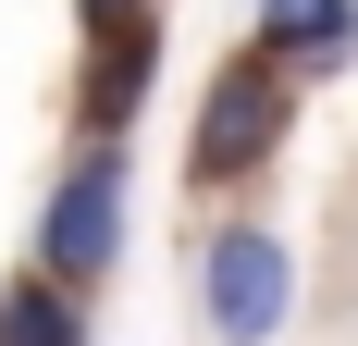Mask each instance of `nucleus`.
<instances>
[{
    "label": "nucleus",
    "instance_id": "nucleus-1",
    "mask_svg": "<svg viewBox=\"0 0 358 346\" xmlns=\"http://www.w3.org/2000/svg\"><path fill=\"white\" fill-rule=\"evenodd\" d=\"M296 111H309V87H296L259 37H235L210 62V87H198V124H185V186H198V198H248L259 173L285 161Z\"/></svg>",
    "mask_w": 358,
    "mask_h": 346
},
{
    "label": "nucleus",
    "instance_id": "nucleus-2",
    "mask_svg": "<svg viewBox=\"0 0 358 346\" xmlns=\"http://www.w3.org/2000/svg\"><path fill=\"white\" fill-rule=\"evenodd\" d=\"M124 223H136V137H74L62 173H50V198H37L25 260L99 297V284L124 272Z\"/></svg>",
    "mask_w": 358,
    "mask_h": 346
},
{
    "label": "nucleus",
    "instance_id": "nucleus-3",
    "mask_svg": "<svg viewBox=\"0 0 358 346\" xmlns=\"http://www.w3.org/2000/svg\"><path fill=\"white\" fill-rule=\"evenodd\" d=\"M296 321V235L272 210L198 223V334L210 346H272Z\"/></svg>",
    "mask_w": 358,
    "mask_h": 346
},
{
    "label": "nucleus",
    "instance_id": "nucleus-4",
    "mask_svg": "<svg viewBox=\"0 0 358 346\" xmlns=\"http://www.w3.org/2000/svg\"><path fill=\"white\" fill-rule=\"evenodd\" d=\"M161 50H173L161 0L111 13V25H74V137H136L148 87H161Z\"/></svg>",
    "mask_w": 358,
    "mask_h": 346
},
{
    "label": "nucleus",
    "instance_id": "nucleus-5",
    "mask_svg": "<svg viewBox=\"0 0 358 346\" xmlns=\"http://www.w3.org/2000/svg\"><path fill=\"white\" fill-rule=\"evenodd\" d=\"M248 37L296 87H346L358 74V0H248Z\"/></svg>",
    "mask_w": 358,
    "mask_h": 346
},
{
    "label": "nucleus",
    "instance_id": "nucleus-6",
    "mask_svg": "<svg viewBox=\"0 0 358 346\" xmlns=\"http://www.w3.org/2000/svg\"><path fill=\"white\" fill-rule=\"evenodd\" d=\"M0 346H99L87 284H62V272H37V260H13V272H0Z\"/></svg>",
    "mask_w": 358,
    "mask_h": 346
},
{
    "label": "nucleus",
    "instance_id": "nucleus-7",
    "mask_svg": "<svg viewBox=\"0 0 358 346\" xmlns=\"http://www.w3.org/2000/svg\"><path fill=\"white\" fill-rule=\"evenodd\" d=\"M111 13H136V0H74V25H111Z\"/></svg>",
    "mask_w": 358,
    "mask_h": 346
}]
</instances>
